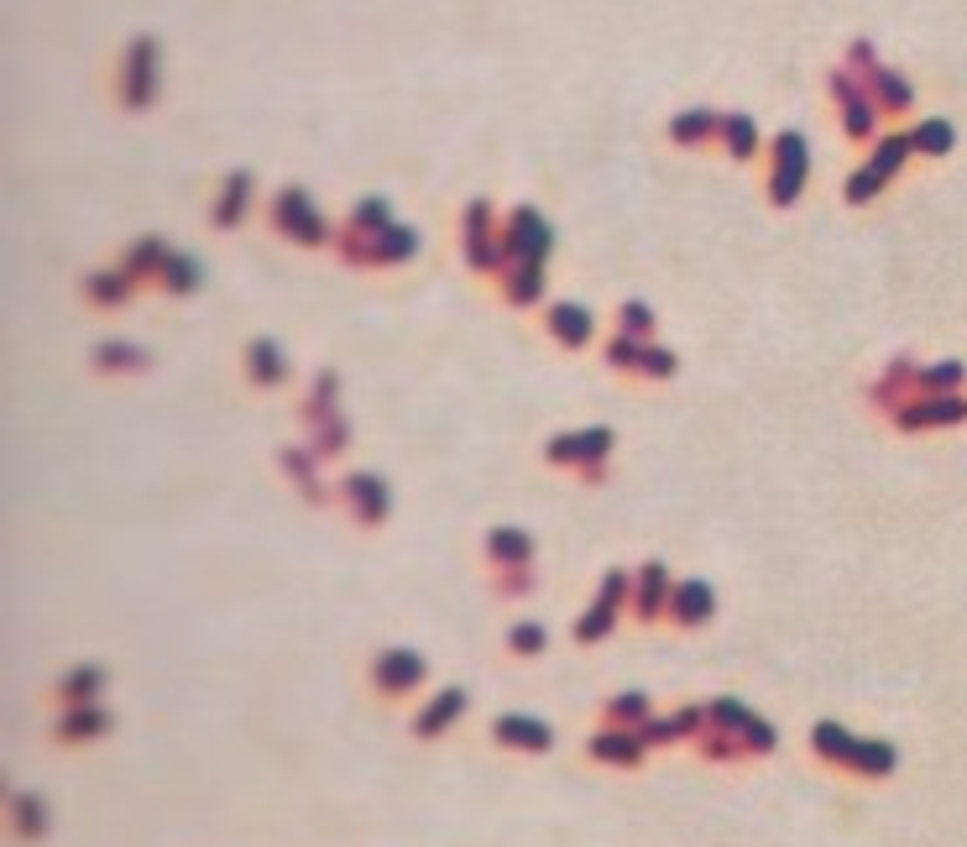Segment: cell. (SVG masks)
I'll return each instance as SVG.
<instances>
[{"label":"cell","mask_w":967,"mask_h":847,"mask_svg":"<svg viewBox=\"0 0 967 847\" xmlns=\"http://www.w3.org/2000/svg\"><path fill=\"white\" fill-rule=\"evenodd\" d=\"M811 743H816V753H821L826 764H847V753H853V738H847L842 727H832V722L816 727V732H811Z\"/></svg>","instance_id":"cell-6"},{"label":"cell","mask_w":967,"mask_h":847,"mask_svg":"<svg viewBox=\"0 0 967 847\" xmlns=\"http://www.w3.org/2000/svg\"><path fill=\"white\" fill-rule=\"evenodd\" d=\"M460 706H466V696H460V691H445V696L434 701V706H429V712H424L419 722H413V732H419V738H434V732H440V727H450V722L460 717Z\"/></svg>","instance_id":"cell-3"},{"label":"cell","mask_w":967,"mask_h":847,"mask_svg":"<svg viewBox=\"0 0 967 847\" xmlns=\"http://www.w3.org/2000/svg\"><path fill=\"white\" fill-rule=\"evenodd\" d=\"M497 743H508V748H534V753H544L549 748V727L539 722V717H502L497 722Z\"/></svg>","instance_id":"cell-2"},{"label":"cell","mask_w":967,"mask_h":847,"mask_svg":"<svg viewBox=\"0 0 967 847\" xmlns=\"http://www.w3.org/2000/svg\"><path fill=\"white\" fill-rule=\"evenodd\" d=\"M492 555L497 560H528V539L523 534H492Z\"/></svg>","instance_id":"cell-10"},{"label":"cell","mask_w":967,"mask_h":847,"mask_svg":"<svg viewBox=\"0 0 967 847\" xmlns=\"http://www.w3.org/2000/svg\"><path fill=\"white\" fill-rule=\"evenodd\" d=\"M513 649H518V654H539V649H544V628L518 623V628H513Z\"/></svg>","instance_id":"cell-11"},{"label":"cell","mask_w":967,"mask_h":847,"mask_svg":"<svg viewBox=\"0 0 967 847\" xmlns=\"http://www.w3.org/2000/svg\"><path fill=\"white\" fill-rule=\"evenodd\" d=\"M643 712H649V701H643V696H617V701H607V722H638Z\"/></svg>","instance_id":"cell-9"},{"label":"cell","mask_w":967,"mask_h":847,"mask_svg":"<svg viewBox=\"0 0 967 847\" xmlns=\"http://www.w3.org/2000/svg\"><path fill=\"white\" fill-rule=\"evenodd\" d=\"M847 764H853L858 774H889L894 769V748L889 743H853Z\"/></svg>","instance_id":"cell-5"},{"label":"cell","mask_w":967,"mask_h":847,"mask_svg":"<svg viewBox=\"0 0 967 847\" xmlns=\"http://www.w3.org/2000/svg\"><path fill=\"white\" fill-rule=\"evenodd\" d=\"M706 612H711V591L706 586H680L675 591V617H680V623H701Z\"/></svg>","instance_id":"cell-7"},{"label":"cell","mask_w":967,"mask_h":847,"mask_svg":"<svg viewBox=\"0 0 967 847\" xmlns=\"http://www.w3.org/2000/svg\"><path fill=\"white\" fill-rule=\"evenodd\" d=\"M110 717L95 712V706H84V712H68V722H58V738L63 743H84V738H95V732H105Z\"/></svg>","instance_id":"cell-4"},{"label":"cell","mask_w":967,"mask_h":847,"mask_svg":"<svg viewBox=\"0 0 967 847\" xmlns=\"http://www.w3.org/2000/svg\"><path fill=\"white\" fill-rule=\"evenodd\" d=\"M372 675H377V691L382 696H403V691H413V685L424 680V659L419 654H403V649H387L377 665H372Z\"/></svg>","instance_id":"cell-1"},{"label":"cell","mask_w":967,"mask_h":847,"mask_svg":"<svg viewBox=\"0 0 967 847\" xmlns=\"http://www.w3.org/2000/svg\"><path fill=\"white\" fill-rule=\"evenodd\" d=\"M748 142H753V136H748V121H732V152H748Z\"/></svg>","instance_id":"cell-14"},{"label":"cell","mask_w":967,"mask_h":847,"mask_svg":"<svg viewBox=\"0 0 967 847\" xmlns=\"http://www.w3.org/2000/svg\"><path fill=\"white\" fill-rule=\"evenodd\" d=\"M100 685V670H74V680H63V696L74 701V696H89Z\"/></svg>","instance_id":"cell-13"},{"label":"cell","mask_w":967,"mask_h":847,"mask_svg":"<svg viewBox=\"0 0 967 847\" xmlns=\"http://www.w3.org/2000/svg\"><path fill=\"white\" fill-rule=\"evenodd\" d=\"M591 753H596V759H607V764H638V743L633 738H596Z\"/></svg>","instance_id":"cell-8"},{"label":"cell","mask_w":967,"mask_h":847,"mask_svg":"<svg viewBox=\"0 0 967 847\" xmlns=\"http://www.w3.org/2000/svg\"><path fill=\"white\" fill-rule=\"evenodd\" d=\"M16 821H21V832H27V837L42 832V806H37V795H27V800L16 806Z\"/></svg>","instance_id":"cell-12"}]
</instances>
